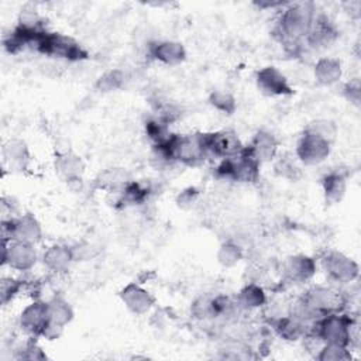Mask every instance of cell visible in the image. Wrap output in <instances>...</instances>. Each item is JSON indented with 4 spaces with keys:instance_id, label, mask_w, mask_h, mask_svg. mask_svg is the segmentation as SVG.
<instances>
[{
    "instance_id": "obj_19",
    "label": "cell",
    "mask_w": 361,
    "mask_h": 361,
    "mask_svg": "<svg viewBox=\"0 0 361 361\" xmlns=\"http://www.w3.org/2000/svg\"><path fill=\"white\" fill-rule=\"evenodd\" d=\"M3 162L11 169H24L30 162V151L25 141L11 138L3 144L1 148Z\"/></svg>"
},
{
    "instance_id": "obj_6",
    "label": "cell",
    "mask_w": 361,
    "mask_h": 361,
    "mask_svg": "<svg viewBox=\"0 0 361 361\" xmlns=\"http://www.w3.org/2000/svg\"><path fill=\"white\" fill-rule=\"evenodd\" d=\"M207 155L216 158H231L244 151V145L234 130L224 128L213 133H202Z\"/></svg>"
},
{
    "instance_id": "obj_5",
    "label": "cell",
    "mask_w": 361,
    "mask_h": 361,
    "mask_svg": "<svg viewBox=\"0 0 361 361\" xmlns=\"http://www.w3.org/2000/svg\"><path fill=\"white\" fill-rule=\"evenodd\" d=\"M42 238V227L39 221L30 213L20 214L13 219L1 220V243L13 240L37 244Z\"/></svg>"
},
{
    "instance_id": "obj_26",
    "label": "cell",
    "mask_w": 361,
    "mask_h": 361,
    "mask_svg": "<svg viewBox=\"0 0 361 361\" xmlns=\"http://www.w3.org/2000/svg\"><path fill=\"white\" fill-rule=\"evenodd\" d=\"M243 248L234 241H224L217 250V261L226 268L237 265L243 259Z\"/></svg>"
},
{
    "instance_id": "obj_7",
    "label": "cell",
    "mask_w": 361,
    "mask_h": 361,
    "mask_svg": "<svg viewBox=\"0 0 361 361\" xmlns=\"http://www.w3.org/2000/svg\"><path fill=\"white\" fill-rule=\"evenodd\" d=\"M322 268L329 279L338 283H350L358 276V264L336 250H330L322 257Z\"/></svg>"
},
{
    "instance_id": "obj_14",
    "label": "cell",
    "mask_w": 361,
    "mask_h": 361,
    "mask_svg": "<svg viewBox=\"0 0 361 361\" xmlns=\"http://www.w3.org/2000/svg\"><path fill=\"white\" fill-rule=\"evenodd\" d=\"M55 172L68 183H78L85 173V162L72 149L59 151L55 157Z\"/></svg>"
},
{
    "instance_id": "obj_3",
    "label": "cell",
    "mask_w": 361,
    "mask_h": 361,
    "mask_svg": "<svg viewBox=\"0 0 361 361\" xmlns=\"http://www.w3.org/2000/svg\"><path fill=\"white\" fill-rule=\"evenodd\" d=\"M166 145L173 161L188 166H197L207 157L202 133L172 134Z\"/></svg>"
},
{
    "instance_id": "obj_16",
    "label": "cell",
    "mask_w": 361,
    "mask_h": 361,
    "mask_svg": "<svg viewBox=\"0 0 361 361\" xmlns=\"http://www.w3.org/2000/svg\"><path fill=\"white\" fill-rule=\"evenodd\" d=\"M151 56L168 66H176L180 65L186 59V49L179 41L172 39H164V41H155L149 47Z\"/></svg>"
},
{
    "instance_id": "obj_11",
    "label": "cell",
    "mask_w": 361,
    "mask_h": 361,
    "mask_svg": "<svg viewBox=\"0 0 361 361\" xmlns=\"http://www.w3.org/2000/svg\"><path fill=\"white\" fill-rule=\"evenodd\" d=\"M48 322V309L44 300H34L25 306L20 314V327L31 337H42Z\"/></svg>"
},
{
    "instance_id": "obj_17",
    "label": "cell",
    "mask_w": 361,
    "mask_h": 361,
    "mask_svg": "<svg viewBox=\"0 0 361 361\" xmlns=\"http://www.w3.org/2000/svg\"><path fill=\"white\" fill-rule=\"evenodd\" d=\"M337 37V31L333 23L324 14H314L310 31L306 37V41L312 47H329Z\"/></svg>"
},
{
    "instance_id": "obj_36",
    "label": "cell",
    "mask_w": 361,
    "mask_h": 361,
    "mask_svg": "<svg viewBox=\"0 0 361 361\" xmlns=\"http://www.w3.org/2000/svg\"><path fill=\"white\" fill-rule=\"evenodd\" d=\"M343 93H344L345 99L350 103L358 106L360 104V99H361V87H360L358 79H353V80L347 82L344 89H343Z\"/></svg>"
},
{
    "instance_id": "obj_25",
    "label": "cell",
    "mask_w": 361,
    "mask_h": 361,
    "mask_svg": "<svg viewBox=\"0 0 361 361\" xmlns=\"http://www.w3.org/2000/svg\"><path fill=\"white\" fill-rule=\"evenodd\" d=\"M145 134L151 140L152 145L164 144L172 135L169 133V123H166L158 116H152L145 121Z\"/></svg>"
},
{
    "instance_id": "obj_23",
    "label": "cell",
    "mask_w": 361,
    "mask_h": 361,
    "mask_svg": "<svg viewBox=\"0 0 361 361\" xmlns=\"http://www.w3.org/2000/svg\"><path fill=\"white\" fill-rule=\"evenodd\" d=\"M47 309H48L49 323L58 327L63 329L73 319L72 306L61 296H54L49 300H47Z\"/></svg>"
},
{
    "instance_id": "obj_35",
    "label": "cell",
    "mask_w": 361,
    "mask_h": 361,
    "mask_svg": "<svg viewBox=\"0 0 361 361\" xmlns=\"http://www.w3.org/2000/svg\"><path fill=\"white\" fill-rule=\"evenodd\" d=\"M199 200V190L193 186H189L186 189H183L178 196H176V204L180 209L189 210L192 209Z\"/></svg>"
},
{
    "instance_id": "obj_21",
    "label": "cell",
    "mask_w": 361,
    "mask_h": 361,
    "mask_svg": "<svg viewBox=\"0 0 361 361\" xmlns=\"http://www.w3.org/2000/svg\"><path fill=\"white\" fill-rule=\"evenodd\" d=\"M324 200L329 204L340 203L347 190V178L341 172H329L322 179Z\"/></svg>"
},
{
    "instance_id": "obj_1",
    "label": "cell",
    "mask_w": 361,
    "mask_h": 361,
    "mask_svg": "<svg viewBox=\"0 0 361 361\" xmlns=\"http://www.w3.org/2000/svg\"><path fill=\"white\" fill-rule=\"evenodd\" d=\"M31 49L69 62H78L87 58V51L75 38L61 32H49L47 30L35 37Z\"/></svg>"
},
{
    "instance_id": "obj_27",
    "label": "cell",
    "mask_w": 361,
    "mask_h": 361,
    "mask_svg": "<svg viewBox=\"0 0 361 361\" xmlns=\"http://www.w3.org/2000/svg\"><path fill=\"white\" fill-rule=\"evenodd\" d=\"M303 131L314 134V135L333 144V141L336 140V135H337V126L334 124V121H331L329 118H317V120L310 121L305 127Z\"/></svg>"
},
{
    "instance_id": "obj_37",
    "label": "cell",
    "mask_w": 361,
    "mask_h": 361,
    "mask_svg": "<svg viewBox=\"0 0 361 361\" xmlns=\"http://www.w3.org/2000/svg\"><path fill=\"white\" fill-rule=\"evenodd\" d=\"M350 14L355 18L360 17V10H361V3L358 0H354V1H350V8H348Z\"/></svg>"
},
{
    "instance_id": "obj_24",
    "label": "cell",
    "mask_w": 361,
    "mask_h": 361,
    "mask_svg": "<svg viewBox=\"0 0 361 361\" xmlns=\"http://www.w3.org/2000/svg\"><path fill=\"white\" fill-rule=\"evenodd\" d=\"M267 302V295L264 289L257 283L245 285L235 298V303L238 307L244 310H254L264 306Z\"/></svg>"
},
{
    "instance_id": "obj_8",
    "label": "cell",
    "mask_w": 361,
    "mask_h": 361,
    "mask_svg": "<svg viewBox=\"0 0 361 361\" xmlns=\"http://www.w3.org/2000/svg\"><path fill=\"white\" fill-rule=\"evenodd\" d=\"M1 264L8 265L16 271H30L38 259L35 244L13 240L10 243H1Z\"/></svg>"
},
{
    "instance_id": "obj_30",
    "label": "cell",
    "mask_w": 361,
    "mask_h": 361,
    "mask_svg": "<svg viewBox=\"0 0 361 361\" xmlns=\"http://www.w3.org/2000/svg\"><path fill=\"white\" fill-rule=\"evenodd\" d=\"M275 173L285 178V179H289V180H298L300 176H302V172H300V168L298 166V164L293 161L292 157L289 155H283L276 162H275Z\"/></svg>"
},
{
    "instance_id": "obj_32",
    "label": "cell",
    "mask_w": 361,
    "mask_h": 361,
    "mask_svg": "<svg viewBox=\"0 0 361 361\" xmlns=\"http://www.w3.org/2000/svg\"><path fill=\"white\" fill-rule=\"evenodd\" d=\"M124 83V73L118 69L114 71H109L106 73H103L97 82H96V87L100 92H111V90H117L123 86Z\"/></svg>"
},
{
    "instance_id": "obj_12",
    "label": "cell",
    "mask_w": 361,
    "mask_h": 361,
    "mask_svg": "<svg viewBox=\"0 0 361 361\" xmlns=\"http://www.w3.org/2000/svg\"><path fill=\"white\" fill-rule=\"evenodd\" d=\"M316 261L305 254L289 255L282 262L283 276L295 283H303L313 278L316 274Z\"/></svg>"
},
{
    "instance_id": "obj_22",
    "label": "cell",
    "mask_w": 361,
    "mask_h": 361,
    "mask_svg": "<svg viewBox=\"0 0 361 361\" xmlns=\"http://www.w3.org/2000/svg\"><path fill=\"white\" fill-rule=\"evenodd\" d=\"M313 75L317 83L330 86L337 83L341 79L343 69L341 62L336 58H320L313 69Z\"/></svg>"
},
{
    "instance_id": "obj_10",
    "label": "cell",
    "mask_w": 361,
    "mask_h": 361,
    "mask_svg": "<svg viewBox=\"0 0 361 361\" xmlns=\"http://www.w3.org/2000/svg\"><path fill=\"white\" fill-rule=\"evenodd\" d=\"M255 83L267 96H289L293 93L288 78L275 66H264L255 73Z\"/></svg>"
},
{
    "instance_id": "obj_15",
    "label": "cell",
    "mask_w": 361,
    "mask_h": 361,
    "mask_svg": "<svg viewBox=\"0 0 361 361\" xmlns=\"http://www.w3.org/2000/svg\"><path fill=\"white\" fill-rule=\"evenodd\" d=\"M278 140L268 130H259L254 134L250 144L245 147V151L254 157L259 164L272 161L278 154Z\"/></svg>"
},
{
    "instance_id": "obj_4",
    "label": "cell",
    "mask_w": 361,
    "mask_h": 361,
    "mask_svg": "<svg viewBox=\"0 0 361 361\" xmlns=\"http://www.w3.org/2000/svg\"><path fill=\"white\" fill-rule=\"evenodd\" d=\"M261 164L251 157L244 147V151L231 157L221 159L219 166L216 168V173L220 178L230 179L240 183H252L259 176Z\"/></svg>"
},
{
    "instance_id": "obj_13",
    "label": "cell",
    "mask_w": 361,
    "mask_h": 361,
    "mask_svg": "<svg viewBox=\"0 0 361 361\" xmlns=\"http://www.w3.org/2000/svg\"><path fill=\"white\" fill-rule=\"evenodd\" d=\"M124 306L134 314H145L155 303V298L137 282L127 283L118 293Z\"/></svg>"
},
{
    "instance_id": "obj_34",
    "label": "cell",
    "mask_w": 361,
    "mask_h": 361,
    "mask_svg": "<svg viewBox=\"0 0 361 361\" xmlns=\"http://www.w3.org/2000/svg\"><path fill=\"white\" fill-rule=\"evenodd\" d=\"M17 358L28 361H41L47 360V354L41 350V347L37 343L30 341L17 350Z\"/></svg>"
},
{
    "instance_id": "obj_31",
    "label": "cell",
    "mask_w": 361,
    "mask_h": 361,
    "mask_svg": "<svg viewBox=\"0 0 361 361\" xmlns=\"http://www.w3.org/2000/svg\"><path fill=\"white\" fill-rule=\"evenodd\" d=\"M190 314L197 320H206L214 317L213 298L210 296H199L190 305Z\"/></svg>"
},
{
    "instance_id": "obj_38",
    "label": "cell",
    "mask_w": 361,
    "mask_h": 361,
    "mask_svg": "<svg viewBox=\"0 0 361 361\" xmlns=\"http://www.w3.org/2000/svg\"><path fill=\"white\" fill-rule=\"evenodd\" d=\"M258 7H261V8H274V7H279V6H283L285 3H282V1H258V3H255Z\"/></svg>"
},
{
    "instance_id": "obj_18",
    "label": "cell",
    "mask_w": 361,
    "mask_h": 361,
    "mask_svg": "<svg viewBox=\"0 0 361 361\" xmlns=\"http://www.w3.org/2000/svg\"><path fill=\"white\" fill-rule=\"evenodd\" d=\"M73 259L75 258H73L72 248L62 244H52L42 254V264L48 271L55 274L68 271Z\"/></svg>"
},
{
    "instance_id": "obj_28",
    "label": "cell",
    "mask_w": 361,
    "mask_h": 361,
    "mask_svg": "<svg viewBox=\"0 0 361 361\" xmlns=\"http://www.w3.org/2000/svg\"><path fill=\"white\" fill-rule=\"evenodd\" d=\"M209 103L219 111H221L223 114H233L237 109V103L235 99L231 93L226 92V90H213L209 94Z\"/></svg>"
},
{
    "instance_id": "obj_20",
    "label": "cell",
    "mask_w": 361,
    "mask_h": 361,
    "mask_svg": "<svg viewBox=\"0 0 361 361\" xmlns=\"http://www.w3.org/2000/svg\"><path fill=\"white\" fill-rule=\"evenodd\" d=\"M275 331L279 337H282L286 341H296L299 338H303L309 330V326L299 319L296 314L290 313L288 316L279 317L274 324Z\"/></svg>"
},
{
    "instance_id": "obj_33",
    "label": "cell",
    "mask_w": 361,
    "mask_h": 361,
    "mask_svg": "<svg viewBox=\"0 0 361 361\" xmlns=\"http://www.w3.org/2000/svg\"><path fill=\"white\" fill-rule=\"evenodd\" d=\"M23 288V282L20 279L11 278V276H6L1 278L0 281V300L3 305H7L8 302H11L21 290Z\"/></svg>"
},
{
    "instance_id": "obj_2",
    "label": "cell",
    "mask_w": 361,
    "mask_h": 361,
    "mask_svg": "<svg viewBox=\"0 0 361 361\" xmlns=\"http://www.w3.org/2000/svg\"><path fill=\"white\" fill-rule=\"evenodd\" d=\"M314 14L312 3H288L278 23L282 39L298 45L300 39L307 37Z\"/></svg>"
},
{
    "instance_id": "obj_9",
    "label": "cell",
    "mask_w": 361,
    "mask_h": 361,
    "mask_svg": "<svg viewBox=\"0 0 361 361\" xmlns=\"http://www.w3.org/2000/svg\"><path fill=\"white\" fill-rule=\"evenodd\" d=\"M331 151V142L303 131L296 144V157L305 165H317L323 162Z\"/></svg>"
},
{
    "instance_id": "obj_29",
    "label": "cell",
    "mask_w": 361,
    "mask_h": 361,
    "mask_svg": "<svg viewBox=\"0 0 361 361\" xmlns=\"http://www.w3.org/2000/svg\"><path fill=\"white\" fill-rule=\"evenodd\" d=\"M319 361H350L353 358L351 351L345 345L324 344L316 354Z\"/></svg>"
}]
</instances>
